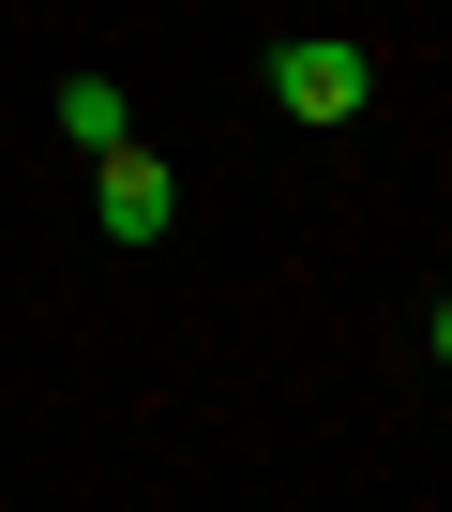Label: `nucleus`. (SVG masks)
Returning a JSON list of instances; mask_svg holds the SVG:
<instances>
[{
	"mask_svg": "<svg viewBox=\"0 0 452 512\" xmlns=\"http://www.w3.org/2000/svg\"><path fill=\"white\" fill-rule=\"evenodd\" d=\"M106 136H136V91L121 76H61V151H106Z\"/></svg>",
	"mask_w": 452,
	"mask_h": 512,
	"instance_id": "nucleus-3",
	"label": "nucleus"
},
{
	"mask_svg": "<svg viewBox=\"0 0 452 512\" xmlns=\"http://www.w3.org/2000/svg\"><path fill=\"white\" fill-rule=\"evenodd\" d=\"M166 211H181V166L136 151V136H106V151H91V226H106V241H166Z\"/></svg>",
	"mask_w": 452,
	"mask_h": 512,
	"instance_id": "nucleus-2",
	"label": "nucleus"
},
{
	"mask_svg": "<svg viewBox=\"0 0 452 512\" xmlns=\"http://www.w3.org/2000/svg\"><path fill=\"white\" fill-rule=\"evenodd\" d=\"M272 106H287V121H362V106H377V61H362L347 31H287V46H272Z\"/></svg>",
	"mask_w": 452,
	"mask_h": 512,
	"instance_id": "nucleus-1",
	"label": "nucleus"
}]
</instances>
